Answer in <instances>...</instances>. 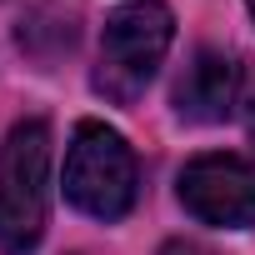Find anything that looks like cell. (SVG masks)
Instances as JSON below:
<instances>
[{"label":"cell","mask_w":255,"mask_h":255,"mask_svg":"<svg viewBox=\"0 0 255 255\" xmlns=\"http://www.w3.org/2000/svg\"><path fill=\"white\" fill-rule=\"evenodd\" d=\"M175 40V15L160 0H130L105 20L100 35V65H95V90L115 105H135L145 85L155 80L165 50Z\"/></svg>","instance_id":"6da1fadb"},{"label":"cell","mask_w":255,"mask_h":255,"mask_svg":"<svg viewBox=\"0 0 255 255\" xmlns=\"http://www.w3.org/2000/svg\"><path fill=\"white\" fill-rule=\"evenodd\" d=\"M50 215V125L20 120L0 150V250L25 255L40 245Z\"/></svg>","instance_id":"7a4b0ae2"},{"label":"cell","mask_w":255,"mask_h":255,"mask_svg":"<svg viewBox=\"0 0 255 255\" xmlns=\"http://www.w3.org/2000/svg\"><path fill=\"white\" fill-rule=\"evenodd\" d=\"M65 200L95 220H120L135 205V150L105 120H80L65 150Z\"/></svg>","instance_id":"3957f363"},{"label":"cell","mask_w":255,"mask_h":255,"mask_svg":"<svg viewBox=\"0 0 255 255\" xmlns=\"http://www.w3.org/2000/svg\"><path fill=\"white\" fill-rule=\"evenodd\" d=\"M180 205L205 225H225V230L255 225V165L225 150L195 155L180 170Z\"/></svg>","instance_id":"277c9868"},{"label":"cell","mask_w":255,"mask_h":255,"mask_svg":"<svg viewBox=\"0 0 255 255\" xmlns=\"http://www.w3.org/2000/svg\"><path fill=\"white\" fill-rule=\"evenodd\" d=\"M235 95H240V65L225 50H200L175 80V110L195 125L225 120L235 110Z\"/></svg>","instance_id":"5b68a950"},{"label":"cell","mask_w":255,"mask_h":255,"mask_svg":"<svg viewBox=\"0 0 255 255\" xmlns=\"http://www.w3.org/2000/svg\"><path fill=\"white\" fill-rule=\"evenodd\" d=\"M160 255H205V250H200V245H190V240H170Z\"/></svg>","instance_id":"8992f818"},{"label":"cell","mask_w":255,"mask_h":255,"mask_svg":"<svg viewBox=\"0 0 255 255\" xmlns=\"http://www.w3.org/2000/svg\"><path fill=\"white\" fill-rule=\"evenodd\" d=\"M250 135H255V105H250Z\"/></svg>","instance_id":"52a82bcc"},{"label":"cell","mask_w":255,"mask_h":255,"mask_svg":"<svg viewBox=\"0 0 255 255\" xmlns=\"http://www.w3.org/2000/svg\"><path fill=\"white\" fill-rule=\"evenodd\" d=\"M245 5H250V15H255V0H245Z\"/></svg>","instance_id":"ba28073f"}]
</instances>
